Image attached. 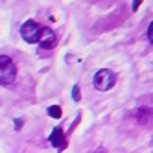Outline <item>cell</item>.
Returning a JSON list of instances; mask_svg holds the SVG:
<instances>
[{
    "mask_svg": "<svg viewBox=\"0 0 153 153\" xmlns=\"http://www.w3.org/2000/svg\"><path fill=\"white\" fill-rule=\"evenodd\" d=\"M17 78V67L11 57L0 56V85H11Z\"/></svg>",
    "mask_w": 153,
    "mask_h": 153,
    "instance_id": "cell-1",
    "label": "cell"
},
{
    "mask_svg": "<svg viewBox=\"0 0 153 153\" xmlns=\"http://www.w3.org/2000/svg\"><path fill=\"white\" fill-rule=\"evenodd\" d=\"M41 33H42V28L35 22V20H26L20 28V35L26 42H39L41 41Z\"/></svg>",
    "mask_w": 153,
    "mask_h": 153,
    "instance_id": "cell-2",
    "label": "cell"
},
{
    "mask_svg": "<svg viewBox=\"0 0 153 153\" xmlns=\"http://www.w3.org/2000/svg\"><path fill=\"white\" fill-rule=\"evenodd\" d=\"M116 81V76L111 72V70H98L96 76H94V87L98 91H109V89H113V85Z\"/></svg>",
    "mask_w": 153,
    "mask_h": 153,
    "instance_id": "cell-3",
    "label": "cell"
},
{
    "mask_svg": "<svg viewBox=\"0 0 153 153\" xmlns=\"http://www.w3.org/2000/svg\"><path fill=\"white\" fill-rule=\"evenodd\" d=\"M56 45H57V35L53 33V30H50V28H42L41 41H39L41 50H52V48H56Z\"/></svg>",
    "mask_w": 153,
    "mask_h": 153,
    "instance_id": "cell-4",
    "label": "cell"
},
{
    "mask_svg": "<svg viewBox=\"0 0 153 153\" xmlns=\"http://www.w3.org/2000/svg\"><path fill=\"white\" fill-rule=\"evenodd\" d=\"M48 140H50V144H53L57 149H63L65 146H67V140H65V135H63V129H61V127H56V129H53Z\"/></svg>",
    "mask_w": 153,
    "mask_h": 153,
    "instance_id": "cell-5",
    "label": "cell"
},
{
    "mask_svg": "<svg viewBox=\"0 0 153 153\" xmlns=\"http://www.w3.org/2000/svg\"><path fill=\"white\" fill-rule=\"evenodd\" d=\"M137 120L142 124H149V120L153 118V109H138V111L135 113Z\"/></svg>",
    "mask_w": 153,
    "mask_h": 153,
    "instance_id": "cell-6",
    "label": "cell"
},
{
    "mask_svg": "<svg viewBox=\"0 0 153 153\" xmlns=\"http://www.w3.org/2000/svg\"><path fill=\"white\" fill-rule=\"evenodd\" d=\"M48 114L52 116V118H61V107H57V105H50L48 107Z\"/></svg>",
    "mask_w": 153,
    "mask_h": 153,
    "instance_id": "cell-7",
    "label": "cell"
},
{
    "mask_svg": "<svg viewBox=\"0 0 153 153\" xmlns=\"http://www.w3.org/2000/svg\"><path fill=\"white\" fill-rule=\"evenodd\" d=\"M72 96H74V100H79V98H81V92H79V87L78 85L72 89Z\"/></svg>",
    "mask_w": 153,
    "mask_h": 153,
    "instance_id": "cell-8",
    "label": "cell"
},
{
    "mask_svg": "<svg viewBox=\"0 0 153 153\" xmlns=\"http://www.w3.org/2000/svg\"><path fill=\"white\" fill-rule=\"evenodd\" d=\"M148 39H149V42L153 45V22L148 26Z\"/></svg>",
    "mask_w": 153,
    "mask_h": 153,
    "instance_id": "cell-9",
    "label": "cell"
}]
</instances>
